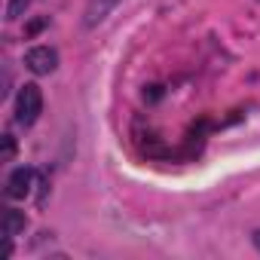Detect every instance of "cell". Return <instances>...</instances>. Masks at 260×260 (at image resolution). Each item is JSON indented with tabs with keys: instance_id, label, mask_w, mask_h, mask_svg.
Here are the masks:
<instances>
[{
	"instance_id": "obj_1",
	"label": "cell",
	"mask_w": 260,
	"mask_h": 260,
	"mask_svg": "<svg viewBox=\"0 0 260 260\" xmlns=\"http://www.w3.org/2000/svg\"><path fill=\"white\" fill-rule=\"evenodd\" d=\"M40 110H43L40 86L37 83H25L19 89V98H16V119H19V125H34Z\"/></svg>"
},
{
	"instance_id": "obj_2",
	"label": "cell",
	"mask_w": 260,
	"mask_h": 260,
	"mask_svg": "<svg viewBox=\"0 0 260 260\" xmlns=\"http://www.w3.org/2000/svg\"><path fill=\"white\" fill-rule=\"evenodd\" d=\"M25 68L37 77H46L58 68V52L52 46H34V49L25 52Z\"/></svg>"
},
{
	"instance_id": "obj_3",
	"label": "cell",
	"mask_w": 260,
	"mask_h": 260,
	"mask_svg": "<svg viewBox=\"0 0 260 260\" xmlns=\"http://www.w3.org/2000/svg\"><path fill=\"white\" fill-rule=\"evenodd\" d=\"M31 181H34V172H31L28 166H19V169L10 175V181H7V196H10V199H25V196L31 193Z\"/></svg>"
},
{
	"instance_id": "obj_4",
	"label": "cell",
	"mask_w": 260,
	"mask_h": 260,
	"mask_svg": "<svg viewBox=\"0 0 260 260\" xmlns=\"http://www.w3.org/2000/svg\"><path fill=\"white\" fill-rule=\"evenodd\" d=\"M25 211H19V208H7L4 211V217H0V233H4L7 239H13V236H19V233H25Z\"/></svg>"
},
{
	"instance_id": "obj_5",
	"label": "cell",
	"mask_w": 260,
	"mask_h": 260,
	"mask_svg": "<svg viewBox=\"0 0 260 260\" xmlns=\"http://www.w3.org/2000/svg\"><path fill=\"white\" fill-rule=\"evenodd\" d=\"M119 4V0H92V4H89V10H86V19H83V25L86 28H95L113 7Z\"/></svg>"
},
{
	"instance_id": "obj_6",
	"label": "cell",
	"mask_w": 260,
	"mask_h": 260,
	"mask_svg": "<svg viewBox=\"0 0 260 260\" xmlns=\"http://www.w3.org/2000/svg\"><path fill=\"white\" fill-rule=\"evenodd\" d=\"M28 4H31V0H10V4H7V19H19V16H25Z\"/></svg>"
},
{
	"instance_id": "obj_7",
	"label": "cell",
	"mask_w": 260,
	"mask_h": 260,
	"mask_svg": "<svg viewBox=\"0 0 260 260\" xmlns=\"http://www.w3.org/2000/svg\"><path fill=\"white\" fill-rule=\"evenodd\" d=\"M13 153H16V144H13V138H10V135H4V156H0V159L10 162V159H13Z\"/></svg>"
},
{
	"instance_id": "obj_8",
	"label": "cell",
	"mask_w": 260,
	"mask_h": 260,
	"mask_svg": "<svg viewBox=\"0 0 260 260\" xmlns=\"http://www.w3.org/2000/svg\"><path fill=\"white\" fill-rule=\"evenodd\" d=\"M162 92H159V86H150V92H144V98H150V101H156Z\"/></svg>"
},
{
	"instance_id": "obj_9",
	"label": "cell",
	"mask_w": 260,
	"mask_h": 260,
	"mask_svg": "<svg viewBox=\"0 0 260 260\" xmlns=\"http://www.w3.org/2000/svg\"><path fill=\"white\" fill-rule=\"evenodd\" d=\"M251 242H254V248L260 251V230H254V233H251Z\"/></svg>"
}]
</instances>
